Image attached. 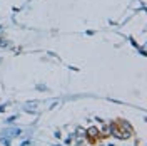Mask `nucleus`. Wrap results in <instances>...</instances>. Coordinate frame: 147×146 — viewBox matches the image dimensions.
<instances>
[{"label":"nucleus","instance_id":"nucleus-1","mask_svg":"<svg viewBox=\"0 0 147 146\" xmlns=\"http://www.w3.org/2000/svg\"><path fill=\"white\" fill-rule=\"evenodd\" d=\"M87 134H89L90 138H97V136H99V129L92 126V128H89V129H87Z\"/></svg>","mask_w":147,"mask_h":146}]
</instances>
